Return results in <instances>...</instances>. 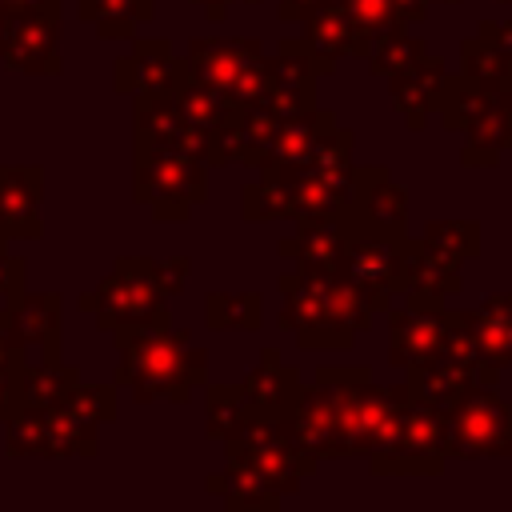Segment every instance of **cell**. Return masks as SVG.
<instances>
[{
    "label": "cell",
    "instance_id": "6da1fadb",
    "mask_svg": "<svg viewBox=\"0 0 512 512\" xmlns=\"http://www.w3.org/2000/svg\"><path fill=\"white\" fill-rule=\"evenodd\" d=\"M116 384H124L140 404H188L192 388L208 380V356L192 344L184 328L172 324H136L116 328Z\"/></svg>",
    "mask_w": 512,
    "mask_h": 512
},
{
    "label": "cell",
    "instance_id": "7a4b0ae2",
    "mask_svg": "<svg viewBox=\"0 0 512 512\" xmlns=\"http://www.w3.org/2000/svg\"><path fill=\"white\" fill-rule=\"evenodd\" d=\"M280 328L296 336L300 348H352L360 332L372 328V308L360 288L336 272H284L280 276Z\"/></svg>",
    "mask_w": 512,
    "mask_h": 512
},
{
    "label": "cell",
    "instance_id": "3957f363",
    "mask_svg": "<svg viewBox=\"0 0 512 512\" xmlns=\"http://www.w3.org/2000/svg\"><path fill=\"white\" fill-rule=\"evenodd\" d=\"M108 420H116V388L76 384L60 404L20 408L16 416H8L4 448L8 456H40V460L96 456V432Z\"/></svg>",
    "mask_w": 512,
    "mask_h": 512
},
{
    "label": "cell",
    "instance_id": "277c9868",
    "mask_svg": "<svg viewBox=\"0 0 512 512\" xmlns=\"http://www.w3.org/2000/svg\"><path fill=\"white\" fill-rule=\"evenodd\" d=\"M364 384H372V372L364 364H324L316 368V384L300 388L296 404L288 408V432L308 460H352V404Z\"/></svg>",
    "mask_w": 512,
    "mask_h": 512
},
{
    "label": "cell",
    "instance_id": "5b68a950",
    "mask_svg": "<svg viewBox=\"0 0 512 512\" xmlns=\"http://www.w3.org/2000/svg\"><path fill=\"white\" fill-rule=\"evenodd\" d=\"M448 132H464L460 164L492 168L512 148V92L476 84L468 76H448L444 96L436 104Z\"/></svg>",
    "mask_w": 512,
    "mask_h": 512
},
{
    "label": "cell",
    "instance_id": "8992f818",
    "mask_svg": "<svg viewBox=\"0 0 512 512\" xmlns=\"http://www.w3.org/2000/svg\"><path fill=\"white\" fill-rule=\"evenodd\" d=\"M184 68L192 80L224 92L240 112L252 104H264L276 88L272 80V60L260 40H220V36H200L184 52Z\"/></svg>",
    "mask_w": 512,
    "mask_h": 512
},
{
    "label": "cell",
    "instance_id": "52a82bcc",
    "mask_svg": "<svg viewBox=\"0 0 512 512\" xmlns=\"http://www.w3.org/2000/svg\"><path fill=\"white\" fill-rule=\"evenodd\" d=\"M80 308L96 316V328L116 332V328H136V324H168V292L156 260L144 256H124L116 268L80 296Z\"/></svg>",
    "mask_w": 512,
    "mask_h": 512
},
{
    "label": "cell",
    "instance_id": "ba28073f",
    "mask_svg": "<svg viewBox=\"0 0 512 512\" xmlns=\"http://www.w3.org/2000/svg\"><path fill=\"white\" fill-rule=\"evenodd\" d=\"M132 192L156 220H184L208 196V168L164 144H136Z\"/></svg>",
    "mask_w": 512,
    "mask_h": 512
},
{
    "label": "cell",
    "instance_id": "9c48e42d",
    "mask_svg": "<svg viewBox=\"0 0 512 512\" xmlns=\"http://www.w3.org/2000/svg\"><path fill=\"white\" fill-rule=\"evenodd\" d=\"M404 244L408 228L364 224L340 256V272L360 288L376 316H388L404 300Z\"/></svg>",
    "mask_w": 512,
    "mask_h": 512
},
{
    "label": "cell",
    "instance_id": "30bf717a",
    "mask_svg": "<svg viewBox=\"0 0 512 512\" xmlns=\"http://www.w3.org/2000/svg\"><path fill=\"white\" fill-rule=\"evenodd\" d=\"M444 444L448 460L512 456V408L500 400L496 384L468 388L444 412Z\"/></svg>",
    "mask_w": 512,
    "mask_h": 512
},
{
    "label": "cell",
    "instance_id": "8fae6325",
    "mask_svg": "<svg viewBox=\"0 0 512 512\" xmlns=\"http://www.w3.org/2000/svg\"><path fill=\"white\" fill-rule=\"evenodd\" d=\"M368 464L376 476H436L448 464V444H444V412L432 408L428 400H408L400 428L392 440L376 452H368Z\"/></svg>",
    "mask_w": 512,
    "mask_h": 512
},
{
    "label": "cell",
    "instance_id": "7c38bea8",
    "mask_svg": "<svg viewBox=\"0 0 512 512\" xmlns=\"http://www.w3.org/2000/svg\"><path fill=\"white\" fill-rule=\"evenodd\" d=\"M444 296L436 292H404V304L388 312V364L392 368H416L444 348Z\"/></svg>",
    "mask_w": 512,
    "mask_h": 512
},
{
    "label": "cell",
    "instance_id": "4fadbf2b",
    "mask_svg": "<svg viewBox=\"0 0 512 512\" xmlns=\"http://www.w3.org/2000/svg\"><path fill=\"white\" fill-rule=\"evenodd\" d=\"M132 100H136V108H132L136 144H164V148H176V152L200 160L204 168H220V164H224L220 136L196 128V124L176 108L172 96H132Z\"/></svg>",
    "mask_w": 512,
    "mask_h": 512
},
{
    "label": "cell",
    "instance_id": "5bb4252c",
    "mask_svg": "<svg viewBox=\"0 0 512 512\" xmlns=\"http://www.w3.org/2000/svg\"><path fill=\"white\" fill-rule=\"evenodd\" d=\"M368 220L356 212V204L340 208V212H320V216H304L296 220V232L280 240V256L296 260L300 272H336L340 256L348 248V240L364 228Z\"/></svg>",
    "mask_w": 512,
    "mask_h": 512
},
{
    "label": "cell",
    "instance_id": "9a60e30c",
    "mask_svg": "<svg viewBox=\"0 0 512 512\" xmlns=\"http://www.w3.org/2000/svg\"><path fill=\"white\" fill-rule=\"evenodd\" d=\"M0 64L24 76H60V20L40 12H16L4 20Z\"/></svg>",
    "mask_w": 512,
    "mask_h": 512
},
{
    "label": "cell",
    "instance_id": "2e32d148",
    "mask_svg": "<svg viewBox=\"0 0 512 512\" xmlns=\"http://www.w3.org/2000/svg\"><path fill=\"white\" fill-rule=\"evenodd\" d=\"M320 76L324 72L316 64V56L304 48V40L300 36H284L276 44V56H272V80H276V88H272V96L264 104L280 120L300 116V112L316 108V80Z\"/></svg>",
    "mask_w": 512,
    "mask_h": 512
},
{
    "label": "cell",
    "instance_id": "e0dca14e",
    "mask_svg": "<svg viewBox=\"0 0 512 512\" xmlns=\"http://www.w3.org/2000/svg\"><path fill=\"white\" fill-rule=\"evenodd\" d=\"M44 200V168L40 164H0V244L36 240Z\"/></svg>",
    "mask_w": 512,
    "mask_h": 512
},
{
    "label": "cell",
    "instance_id": "ac0fdd59",
    "mask_svg": "<svg viewBox=\"0 0 512 512\" xmlns=\"http://www.w3.org/2000/svg\"><path fill=\"white\" fill-rule=\"evenodd\" d=\"M184 60L172 56V44L164 36L136 40L128 56L116 60V92L124 96H172V88L184 76Z\"/></svg>",
    "mask_w": 512,
    "mask_h": 512
},
{
    "label": "cell",
    "instance_id": "d6986e66",
    "mask_svg": "<svg viewBox=\"0 0 512 512\" xmlns=\"http://www.w3.org/2000/svg\"><path fill=\"white\" fill-rule=\"evenodd\" d=\"M444 84H448V68H444V60H436L428 52L420 60H412L408 68L388 76L392 104H396V112L404 116V124L412 132H420L428 124V116L436 112V104L444 96Z\"/></svg>",
    "mask_w": 512,
    "mask_h": 512
},
{
    "label": "cell",
    "instance_id": "ffe728a7",
    "mask_svg": "<svg viewBox=\"0 0 512 512\" xmlns=\"http://www.w3.org/2000/svg\"><path fill=\"white\" fill-rule=\"evenodd\" d=\"M496 380H500V368H468V364H460V360H452L444 352L424 360V364H416V368H408V392L416 400H428L440 412H448L468 388L496 384Z\"/></svg>",
    "mask_w": 512,
    "mask_h": 512
},
{
    "label": "cell",
    "instance_id": "44dd1931",
    "mask_svg": "<svg viewBox=\"0 0 512 512\" xmlns=\"http://www.w3.org/2000/svg\"><path fill=\"white\" fill-rule=\"evenodd\" d=\"M300 40H304V48L316 56V64H320V72L328 76L332 68H336V60L340 56H356V60H368V52H372V44L356 32V24L348 20V12H344V4L336 0V4H324V8H316L308 20H300Z\"/></svg>",
    "mask_w": 512,
    "mask_h": 512
},
{
    "label": "cell",
    "instance_id": "7402d4cb",
    "mask_svg": "<svg viewBox=\"0 0 512 512\" xmlns=\"http://www.w3.org/2000/svg\"><path fill=\"white\" fill-rule=\"evenodd\" d=\"M64 300L60 292H20L16 304H8L12 312V340L24 348V352H36L40 360H60V328H64V316H60Z\"/></svg>",
    "mask_w": 512,
    "mask_h": 512
},
{
    "label": "cell",
    "instance_id": "603a6c76",
    "mask_svg": "<svg viewBox=\"0 0 512 512\" xmlns=\"http://www.w3.org/2000/svg\"><path fill=\"white\" fill-rule=\"evenodd\" d=\"M240 396L248 400L252 412H268V416H288V408L300 396V372L292 364H284V356L276 348H260L256 368L244 376V384H236Z\"/></svg>",
    "mask_w": 512,
    "mask_h": 512
},
{
    "label": "cell",
    "instance_id": "cb8c5ba5",
    "mask_svg": "<svg viewBox=\"0 0 512 512\" xmlns=\"http://www.w3.org/2000/svg\"><path fill=\"white\" fill-rule=\"evenodd\" d=\"M352 204L376 228H404L408 220V192L404 184L392 180L384 164L352 168Z\"/></svg>",
    "mask_w": 512,
    "mask_h": 512
},
{
    "label": "cell",
    "instance_id": "d4e9b609",
    "mask_svg": "<svg viewBox=\"0 0 512 512\" xmlns=\"http://www.w3.org/2000/svg\"><path fill=\"white\" fill-rule=\"evenodd\" d=\"M460 256L424 240V236H408L404 244V292H436V296H452L460 288Z\"/></svg>",
    "mask_w": 512,
    "mask_h": 512
},
{
    "label": "cell",
    "instance_id": "484cf974",
    "mask_svg": "<svg viewBox=\"0 0 512 512\" xmlns=\"http://www.w3.org/2000/svg\"><path fill=\"white\" fill-rule=\"evenodd\" d=\"M472 328L492 368H512V292H492L472 308Z\"/></svg>",
    "mask_w": 512,
    "mask_h": 512
},
{
    "label": "cell",
    "instance_id": "4316f807",
    "mask_svg": "<svg viewBox=\"0 0 512 512\" xmlns=\"http://www.w3.org/2000/svg\"><path fill=\"white\" fill-rule=\"evenodd\" d=\"M172 100H176V108H180L196 128L216 132L220 140H224V128H232V124L240 120V108H236L224 92H216V88H208V84L192 80L188 72H184V76H180V84L172 88Z\"/></svg>",
    "mask_w": 512,
    "mask_h": 512
},
{
    "label": "cell",
    "instance_id": "83f0119b",
    "mask_svg": "<svg viewBox=\"0 0 512 512\" xmlns=\"http://www.w3.org/2000/svg\"><path fill=\"white\" fill-rule=\"evenodd\" d=\"M76 12L100 40H132L136 28L156 16V0H76Z\"/></svg>",
    "mask_w": 512,
    "mask_h": 512
},
{
    "label": "cell",
    "instance_id": "f1b7e54d",
    "mask_svg": "<svg viewBox=\"0 0 512 512\" xmlns=\"http://www.w3.org/2000/svg\"><path fill=\"white\" fill-rule=\"evenodd\" d=\"M80 384V372L64 360H40V364H24L20 368V408H48L60 404L72 388Z\"/></svg>",
    "mask_w": 512,
    "mask_h": 512
},
{
    "label": "cell",
    "instance_id": "f546056e",
    "mask_svg": "<svg viewBox=\"0 0 512 512\" xmlns=\"http://www.w3.org/2000/svg\"><path fill=\"white\" fill-rule=\"evenodd\" d=\"M208 328L216 332H256L264 324V296L260 292H212L204 300Z\"/></svg>",
    "mask_w": 512,
    "mask_h": 512
},
{
    "label": "cell",
    "instance_id": "4dcf8cb0",
    "mask_svg": "<svg viewBox=\"0 0 512 512\" xmlns=\"http://www.w3.org/2000/svg\"><path fill=\"white\" fill-rule=\"evenodd\" d=\"M224 508L228 512H236V508H280V492L248 464V460H236V456H228V464H224Z\"/></svg>",
    "mask_w": 512,
    "mask_h": 512
},
{
    "label": "cell",
    "instance_id": "1f68e13d",
    "mask_svg": "<svg viewBox=\"0 0 512 512\" xmlns=\"http://www.w3.org/2000/svg\"><path fill=\"white\" fill-rule=\"evenodd\" d=\"M460 64H464L460 76H468V80H476V84H492V88H508V84H512V64H508L480 32L460 44ZM508 92H512V88H508Z\"/></svg>",
    "mask_w": 512,
    "mask_h": 512
},
{
    "label": "cell",
    "instance_id": "d6a6232c",
    "mask_svg": "<svg viewBox=\"0 0 512 512\" xmlns=\"http://www.w3.org/2000/svg\"><path fill=\"white\" fill-rule=\"evenodd\" d=\"M424 52H428V44H424L420 36L396 28V32H388V36H380V40L372 44V52H368V72L380 76V80H388L392 72L408 68V64L420 60Z\"/></svg>",
    "mask_w": 512,
    "mask_h": 512
},
{
    "label": "cell",
    "instance_id": "836d02e7",
    "mask_svg": "<svg viewBox=\"0 0 512 512\" xmlns=\"http://www.w3.org/2000/svg\"><path fill=\"white\" fill-rule=\"evenodd\" d=\"M248 416H252V408L240 396V388H208V424H204V432L212 440L236 436Z\"/></svg>",
    "mask_w": 512,
    "mask_h": 512
},
{
    "label": "cell",
    "instance_id": "e575fe53",
    "mask_svg": "<svg viewBox=\"0 0 512 512\" xmlns=\"http://www.w3.org/2000/svg\"><path fill=\"white\" fill-rule=\"evenodd\" d=\"M340 4H344L348 20L356 24V32H360L368 44H376L380 36H388V32H396V28H408V24L400 20V12H396V0H340Z\"/></svg>",
    "mask_w": 512,
    "mask_h": 512
},
{
    "label": "cell",
    "instance_id": "d590c367",
    "mask_svg": "<svg viewBox=\"0 0 512 512\" xmlns=\"http://www.w3.org/2000/svg\"><path fill=\"white\" fill-rule=\"evenodd\" d=\"M424 240L456 252L460 260L480 256V224H472V220H436L424 228Z\"/></svg>",
    "mask_w": 512,
    "mask_h": 512
},
{
    "label": "cell",
    "instance_id": "8d00e7d4",
    "mask_svg": "<svg viewBox=\"0 0 512 512\" xmlns=\"http://www.w3.org/2000/svg\"><path fill=\"white\" fill-rule=\"evenodd\" d=\"M24 292V260L8 252V244H0V296H8V304H16Z\"/></svg>",
    "mask_w": 512,
    "mask_h": 512
},
{
    "label": "cell",
    "instance_id": "74e56055",
    "mask_svg": "<svg viewBox=\"0 0 512 512\" xmlns=\"http://www.w3.org/2000/svg\"><path fill=\"white\" fill-rule=\"evenodd\" d=\"M28 352L12 340V312H8V304L0 308V368H24L28 360H24Z\"/></svg>",
    "mask_w": 512,
    "mask_h": 512
},
{
    "label": "cell",
    "instance_id": "f35d334b",
    "mask_svg": "<svg viewBox=\"0 0 512 512\" xmlns=\"http://www.w3.org/2000/svg\"><path fill=\"white\" fill-rule=\"evenodd\" d=\"M476 32H480V36H484V40H488V44H492L508 64H512V20H504V24L480 20V24H476ZM508 88H512V84H508Z\"/></svg>",
    "mask_w": 512,
    "mask_h": 512
},
{
    "label": "cell",
    "instance_id": "ab89813d",
    "mask_svg": "<svg viewBox=\"0 0 512 512\" xmlns=\"http://www.w3.org/2000/svg\"><path fill=\"white\" fill-rule=\"evenodd\" d=\"M16 384H20V368H0V420H8V416L20 412V392H16Z\"/></svg>",
    "mask_w": 512,
    "mask_h": 512
},
{
    "label": "cell",
    "instance_id": "60d3db41",
    "mask_svg": "<svg viewBox=\"0 0 512 512\" xmlns=\"http://www.w3.org/2000/svg\"><path fill=\"white\" fill-rule=\"evenodd\" d=\"M324 4H336V0H280L276 16H280V24H300V20H308Z\"/></svg>",
    "mask_w": 512,
    "mask_h": 512
},
{
    "label": "cell",
    "instance_id": "b9f144b4",
    "mask_svg": "<svg viewBox=\"0 0 512 512\" xmlns=\"http://www.w3.org/2000/svg\"><path fill=\"white\" fill-rule=\"evenodd\" d=\"M188 272H192V264H188L184 256H176V260H164V264H160V276H164V292H168V296H180V292H184V280H188Z\"/></svg>",
    "mask_w": 512,
    "mask_h": 512
},
{
    "label": "cell",
    "instance_id": "7bdbcfd3",
    "mask_svg": "<svg viewBox=\"0 0 512 512\" xmlns=\"http://www.w3.org/2000/svg\"><path fill=\"white\" fill-rule=\"evenodd\" d=\"M0 12H4V16H16V12H40V16L60 20V0H0Z\"/></svg>",
    "mask_w": 512,
    "mask_h": 512
},
{
    "label": "cell",
    "instance_id": "ee69618b",
    "mask_svg": "<svg viewBox=\"0 0 512 512\" xmlns=\"http://www.w3.org/2000/svg\"><path fill=\"white\" fill-rule=\"evenodd\" d=\"M396 12L404 24H420L428 16V0H396Z\"/></svg>",
    "mask_w": 512,
    "mask_h": 512
},
{
    "label": "cell",
    "instance_id": "f6af8a7d",
    "mask_svg": "<svg viewBox=\"0 0 512 512\" xmlns=\"http://www.w3.org/2000/svg\"><path fill=\"white\" fill-rule=\"evenodd\" d=\"M208 20H224L228 16V4H236V0H192ZM240 4H256V0H240Z\"/></svg>",
    "mask_w": 512,
    "mask_h": 512
},
{
    "label": "cell",
    "instance_id": "bcb514c9",
    "mask_svg": "<svg viewBox=\"0 0 512 512\" xmlns=\"http://www.w3.org/2000/svg\"><path fill=\"white\" fill-rule=\"evenodd\" d=\"M4 20H8V16H4V12H0V40H4Z\"/></svg>",
    "mask_w": 512,
    "mask_h": 512
},
{
    "label": "cell",
    "instance_id": "7dc6e473",
    "mask_svg": "<svg viewBox=\"0 0 512 512\" xmlns=\"http://www.w3.org/2000/svg\"><path fill=\"white\" fill-rule=\"evenodd\" d=\"M440 4H460V0H440Z\"/></svg>",
    "mask_w": 512,
    "mask_h": 512
},
{
    "label": "cell",
    "instance_id": "c3c4849f",
    "mask_svg": "<svg viewBox=\"0 0 512 512\" xmlns=\"http://www.w3.org/2000/svg\"><path fill=\"white\" fill-rule=\"evenodd\" d=\"M496 4H512V0H496Z\"/></svg>",
    "mask_w": 512,
    "mask_h": 512
}]
</instances>
